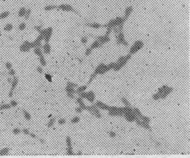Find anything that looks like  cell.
<instances>
[{
	"label": "cell",
	"instance_id": "bcb514c9",
	"mask_svg": "<svg viewBox=\"0 0 190 158\" xmlns=\"http://www.w3.org/2000/svg\"><path fill=\"white\" fill-rule=\"evenodd\" d=\"M58 123L60 125H63L66 123V120L64 118H60L58 121Z\"/></svg>",
	"mask_w": 190,
	"mask_h": 158
},
{
	"label": "cell",
	"instance_id": "7402d4cb",
	"mask_svg": "<svg viewBox=\"0 0 190 158\" xmlns=\"http://www.w3.org/2000/svg\"><path fill=\"white\" fill-rule=\"evenodd\" d=\"M10 152V149L9 148H4L0 150V156H4L7 155Z\"/></svg>",
	"mask_w": 190,
	"mask_h": 158
},
{
	"label": "cell",
	"instance_id": "603a6c76",
	"mask_svg": "<svg viewBox=\"0 0 190 158\" xmlns=\"http://www.w3.org/2000/svg\"><path fill=\"white\" fill-rule=\"evenodd\" d=\"M55 9H57V6L56 5H48L44 8V10L46 11H51Z\"/></svg>",
	"mask_w": 190,
	"mask_h": 158
},
{
	"label": "cell",
	"instance_id": "b9f144b4",
	"mask_svg": "<svg viewBox=\"0 0 190 158\" xmlns=\"http://www.w3.org/2000/svg\"><path fill=\"white\" fill-rule=\"evenodd\" d=\"M121 101H122V102L126 106H131L130 103L128 102V101L125 97H122L121 98Z\"/></svg>",
	"mask_w": 190,
	"mask_h": 158
},
{
	"label": "cell",
	"instance_id": "ac0fdd59",
	"mask_svg": "<svg viewBox=\"0 0 190 158\" xmlns=\"http://www.w3.org/2000/svg\"><path fill=\"white\" fill-rule=\"evenodd\" d=\"M101 46H102V45H101V44H100V43H99V42L98 40H97L96 39V40H95V41L90 45V47H90V48L93 50H94V49H97V48L100 47Z\"/></svg>",
	"mask_w": 190,
	"mask_h": 158
},
{
	"label": "cell",
	"instance_id": "ee69618b",
	"mask_svg": "<svg viewBox=\"0 0 190 158\" xmlns=\"http://www.w3.org/2000/svg\"><path fill=\"white\" fill-rule=\"evenodd\" d=\"M5 67H6V69L9 70L12 68L13 66H12V63H10V62H7L5 63Z\"/></svg>",
	"mask_w": 190,
	"mask_h": 158
},
{
	"label": "cell",
	"instance_id": "83f0119b",
	"mask_svg": "<svg viewBox=\"0 0 190 158\" xmlns=\"http://www.w3.org/2000/svg\"><path fill=\"white\" fill-rule=\"evenodd\" d=\"M13 29V25L11 23L7 24L4 27V31L7 32L11 31V30H12Z\"/></svg>",
	"mask_w": 190,
	"mask_h": 158
},
{
	"label": "cell",
	"instance_id": "f546056e",
	"mask_svg": "<svg viewBox=\"0 0 190 158\" xmlns=\"http://www.w3.org/2000/svg\"><path fill=\"white\" fill-rule=\"evenodd\" d=\"M39 62H40V64L42 66H45L47 64V62L45 58L44 57V55L40 56V57H39Z\"/></svg>",
	"mask_w": 190,
	"mask_h": 158
},
{
	"label": "cell",
	"instance_id": "9f6ffc18",
	"mask_svg": "<svg viewBox=\"0 0 190 158\" xmlns=\"http://www.w3.org/2000/svg\"><path fill=\"white\" fill-rule=\"evenodd\" d=\"M109 134L110 136L111 137H115L116 136V134H115V133H114V132H110L109 133Z\"/></svg>",
	"mask_w": 190,
	"mask_h": 158
},
{
	"label": "cell",
	"instance_id": "816d5d0a",
	"mask_svg": "<svg viewBox=\"0 0 190 158\" xmlns=\"http://www.w3.org/2000/svg\"><path fill=\"white\" fill-rule=\"evenodd\" d=\"M153 99H154V100H157L160 99V96L159 94H158L157 92H156V93H155V94L153 95Z\"/></svg>",
	"mask_w": 190,
	"mask_h": 158
},
{
	"label": "cell",
	"instance_id": "5bb4252c",
	"mask_svg": "<svg viewBox=\"0 0 190 158\" xmlns=\"http://www.w3.org/2000/svg\"><path fill=\"white\" fill-rule=\"evenodd\" d=\"M95 95L94 93L92 91H89L88 92H86V95L85 99H87L89 101H90V103H93L95 100Z\"/></svg>",
	"mask_w": 190,
	"mask_h": 158
},
{
	"label": "cell",
	"instance_id": "f6af8a7d",
	"mask_svg": "<svg viewBox=\"0 0 190 158\" xmlns=\"http://www.w3.org/2000/svg\"><path fill=\"white\" fill-rule=\"evenodd\" d=\"M8 74L10 75V76H15V74H16V71H15V70L14 69H13V68H12V69H10V70H8Z\"/></svg>",
	"mask_w": 190,
	"mask_h": 158
},
{
	"label": "cell",
	"instance_id": "681fc988",
	"mask_svg": "<svg viewBox=\"0 0 190 158\" xmlns=\"http://www.w3.org/2000/svg\"><path fill=\"white\" fill-rule=\"evenodd\" d=\"M22 133L26 135H29L30 132L28 129L25 128H23V129H22Z\"/></svg>",
	"mask_w": 190,
	"mask_h": 158
},
{
	"label": "cell",
	"instance_id": "7dc6e473",
	"mask_svg": "<svg viewBox=\"0 0 190 158\" xmlns=\"http://www.w3.org/2000/svg\"><path fill=\"white\" fill-rule=\"evenodd\" d=\"M44 36H43V35H40L39 34L37 37L36 38V39L35 40L38 41H40V42H42L43 40H44Z\"/></svg>",
	"mask_w": 190,
	"mask_h": 158
},
{
	"label": "cell",
	"instance_id": "9c48e42d",
	"mask_svg": "<svg viewBox=\"0 0 190 158\" xmlns=\"http://www.w3.org/2000/svg\"><path fill=\"white\" fill-rule=\"evenodd\" d=\"M19 82V80L17 77L16 76H14L13 79L11 81V87L10 91L8 93V96L9 97H12L13 96V93L15 89H16L17 86Z\"/></svg>",
	"mask_w": 190,
	"mask_h": 158
},
{
	"label": "cell",
	"instance_id": "e575fe53",
	"mask_svg": "<svg viewBox=\"0 0 190 158\" xmlns=\"http://www.w3.org/2000/svg\"><path fill=\"white\" fill-rule=\"evenodd\" d=\"M66 153L67 155L69 156H71L73 155V151L72 146L71 147H67L66 148Z\"/></svg>",
	"mask_w": 190,
	"mask_h": 158
},
{
	"label": "cell",
	"instance_id": "30bf717a",
	"mask_svg": "<svg viewBox=\"0 0 190 158\" xmlns=\"http://www.w3.org/2000/svg\"><path fill=\"white\" fill-rule=\"evenodd\" d=\"M31 49L32 48H31V42L27 40L25 41L20 45V51L23 53L29 52Z\"/></svg>",
	"mask_w": 190,
	"mask_h": 158
},
{
	"label": "cell",
	"instance_id": "2e32d148",
	"mask_svg": "<svg viewBox=\"0 0 190 158\" xmlns=\"http://www.w3.org/2000/svg\"><path fill=\"white\" fill-rule=\"evenodd\" d=\"M94 105H95L98 109H104V110H108L109 106L101 102L100 101H97L95 103Z\"/></svg>",
	"mask_w": 190,
	"mask_h": 158
},
{
	"label": "cell",
	"instance_id": "7bdbcfd3",
	"mask_svg": "<svg viewBox=\"0 0 190 158\" xmlns=\"http://www.w3.org/2000/svg\"><path fill=\"white\" fill-rule=\"evenodd\" d=\"M10 104L11 106V107H12V108H15V107L17 106L18 103H17V101H16L15 100H12L10 101Z\"/></svg>",
	"mask_w": 190,
	"mask_h": 158
},
{
	"label": "cell",
	"instance_id": "db71d44e",
	"mask_svg": "<svg viewBox=\"0 0 190 158\" xmlns=\"http://www.w3.org/2000/svg\"><path fill=\"white\" fill-rule=\"evenodd\" d=\"M67 96L70 98V99H73L74 98V94H72V93H66Z\"/></svg>",
	"mask_w": 190,
	"mask_h": 158
},
{
	"label": "cell",
	"instance_id": "ffe728a7",
	"mask_svg": "<svg viewBox=\"0 0 190 158\" xmlns=\"http://www.w3.org/2000/svg\"><path fill=\"white\" fill-rule=\"evenodd\" d=\"M87 88V85H82L81 86H79L77 88V89L75 90L76 93L79 94L80 93L83 92L85 91V90Z\"/></svg>",
	"mask_w": 190,
	"mask_h": 158
},
{
	"label": "cell",
	"instance_id": "8d00e7d4",
	"mask_svg": "<svg viewBox=\"0 0 190 158\" xmlns=\"http://www.w3.org/2000/svg\"><path fill=\"white\" fill-rule=\"evenodd\" d=\"M26 28V24L25 23H21L19 25V29L20 31H24Z\"/></svg>",
	"mask_w": 190,
	"mask_h": 158
},
{
	"label": "cell",
	"instance_id": "836d02e7",
	"mask_svg": "<svg viewBox=\"0 0 190 158\" xmlns=\"http://www.w3.org/2000/svg\"><path fill=\"white\" fill-rule=\"evenodd\" d=\"M31 10L30 9H27L26 11V13H25V16L24 17L25 19V20L28 19L29 18V17H30V15H31Z\"/></svg>",
	"mask_w": 190,
	"mask_h": 158
},
{
	"label": "cell",
	"instance_id": "d590c367",
	"mask_svg": "<svg viewBox=\"0 0 190 158\" xmlns=\"http://www.w3.org/2000/svg\"><path fill=\"white\" fill-rule=\"evenodd\" d=\"M66 85L67 86H68L69 87H72V88H75L76 87H77V84L74 83V82H70V81H68L67 82L66 84Z\"/></svg>",
	"mask_w": 190,
	"mask_h": 158
},
{
	"label": "cell",
	"instance_id": "5b68a950",
	"mask_svg": "<svg viewBox=\"0 0 190 158\" xmlns=\"http://www.w3.org/2000/svg\"><path fill=\"white\" fill-rule=\"evenodd\" d=\"M116 43L119 45H123L125 46H127L128 43L127 42L124 31L120 32L119 33L115 35Z\"/></svg>",
	"mask_w": 190,
	"mask_h": 158
},
{
	"label": "cell",
	"instance_id": "52a82bcc",
	"mask_svg": "<svg viewBox=\"0 0 190 158\" xmlns=\"http://www.w3.org/2000/svg\"><path fill=\"white\" fill-rule=\"evenodd\" d=\"M57 10H61L65 12H73L77 15H80L79 12L77 10H76L73 7L71 6V5L68 4H61L59 6H57Z\"/></svg>",
	"mask_w": 190,
	"mask_h": 158
},
{
	"label": "cell",
	"instance_id": "c3c4849f",
	"mask_svg": "<svg viewBox=\"0 0 190 158\" xmlns=\"http://www.w3.org/2000/svg\"><path fill=\"white\" fill-rule=\"evenodd\" d=\"M43 29L42 26L41 25H38V26H36L34 27V29L37 31L38 33L40 32V31Z\"/></svg>",
	"mask_w": 190,
	"mask_h": 158
},
{
	"label": "cell",
	"instance_id": "3957f363",
	"mask_svg": "<svg viewBox=\"0 0 190 158\" xmlns=\"http://www.w3.org/2000/svg\"><path fill=\"white\" fill-rule=\"evenodd\" d=\"M132 57V55L129 53L125 56H122L120 57L118 60L115 62V66L113 70L115 71H117L120 70L122 67H124Z\"/></svg>",
	"mask_w": 190,
	"mask_h": 158
},
{
	"label": "cell",
	"instance_id": "4316f807",
	"mask_svg": "<svg viewBox=\"0 0 190 158\" xmlns=\"http://www.w3.org/2000/svg\"><path fill=\"white\" fill-rule=\"evenodd\" d=\"M12 107L10 105V103H4L0 105V110H7L10 109Z\"/></svg>",
	"mask_w": 190,
	"mask_h": 158
},
{
	"label": "cell",
	"instance_id": "d6a6232c",
	"mask_svg": "<svg viewBox=\"0 0 190 158\" xmlns=\"http://www.w3.org/2000/svg\"><path fill=\"white\" fill-rule=\"evenodd\" d=\"M80 121V118L78 116H75L73 118H72L70 121V122L72 124H76L78 122H79Z\"/></svg>",
	"mask_w": 190,
	"mask_h": 158
},
{
	"label": "cell",
	"instance_id": "11a10c76",
	"mask_svg": "<svg viewBox=\"0 0 190 158\" xmlns=\"http://www.w3.org/2000/svg\"><path fill=\"white\" fill-rule=\"evenodd\" d=\"M29 135L32 138H33V139L36 138V135L34 133H30L29 134Z\"/></svg>",
	"mask_w": 190,
	"mask_h": 158
},
{
	"label": "cell",
	"instance_id": "f5cc1de1",
	"mask_svg": "<svg viewBox=\"0 0 190 158\" xmlns=\"http://www.w3.org/2000/svg\"><path fill=\"white\" fill-rule=\"evenodd\" d=\"M83 109L80 106H78L75 109V111L77 113H78V114H80V113H81L83 111Z\"/></svg>",
	"mask_w": 190,
	"mask_h": 158
},
{
	"label": "cell",
	"instance_id": "60d3db41",
	"mask_svg": "<svg viewBox=\"0 0 190 158\" xmlns=\"http://www.w3.org/2000/svg\"><path fill=\"white\" fill-rule=\"evenodd\" d=\"M92 50L90 48V47H88L87 48L86 50H85V55L86 56H88L89 55H90L91 54V53L92 52Z\"/></svg>",
	"mask_w": 190,
	"mask_h": 158
},
{
	"label": "cell",
	"instance_id": "7a4b0ae2",
	"mask_svg": "<svg viewBox=\"0 0 190 158\" xmlns=\"http://www.w3.org/2000/svg\"><path fill=\"white\" fill-rule=\"evenodd\" d=\"M126 21L123 17H116L111 19L107 23L102 25V28H104L107 30L112 32V30L114 28L119 26L122 25H125Z\"/></svg>",
	"mask_w": 190,
	"mask_h": 158
},
{
	"label": "cell",
	"instance_id": "1f68e13d",
	"mask_svg": "<svg viewBox=\"0 0 190 158\" xmlns=\"http://www.w3.org/2000/svg\"><path fill=\"white\" fill-rule=\"evenodd\" d=\"M66 144L67 147H71V146H72V140L69 136H67L66 138Z\"/></svg>",
	"mask_w": 190,
	"mask_h": 158
},
{
	"label": "cell",
	"instance_id": "ab89813d",
	"mask_svg": "<svg viewBox=\"0 0 190 158\" xmlns=\"http://www.w3.org/2000/svg\"><path fill=\"white\" fill-rule=\"evenodd\" d=\"M88 39L87 37L86 36H83L82 37L81 39H80V41L81 42L84 44V45H85L87 44V43L88 42Z\"/></svg>",
	"mask_w": 190,
	"mask_h": 158
},
{
	"label": "cell",
	"instance_id": "8fae6325",
	"mask_svg": "<svg viewBox=\"0 0 190 158\" xmlns=\"http://www.w3.org/2000/svg\"><path fill=\"white\" fill-rule=\"evenodd\" d=\"M46 32L45 35L44 36V41L45 43H49L50 39L51 38V36L53 33V28L51 27H49L46 28Z\"/></svg>",
	"mask_w": 190,
	"mask_h": 158
},
{
	"label": "cell",
	"instance_id": "f907efd6",
	"mask_svg": "<svg viewBox=\"0 0 190 158\" xmlns=\"http://www.w3.org/2000/svg\"><path fill=\"white\" fill-rule=\"evenodd\" d=\"M36 70L39 73H40V74H42V73H43V69L42 68V67L40 66H39L37 67Z\"/></svg>",
	"mask_w": 190,
	"mask_h": 158
},
{
	"label": "cell",
	"instance_id": "277c9868",
	"mask_svg": "<svg viewBox=\"0 0 190 158\" xmlns=\"http://www.w3.org/2000/svg\"><path fill=\"white\" fill-rule=\"evenodd\" d=\"M144 46V42L141 40H136L132 44L129 50L130 54L132 55L137 53L139 50H141Z\"/></svg>",
	"mask_w": 190,
	"mask_h": 158
},
{
	"label": "cell",
	"instance_id": "6da1fadb",
	"mask_svg": "<svg viewBox=\"0 0 190 158\" xmlns=\"http://www.w3.org/2000/svg\"><path fill=\"white\" fill-rule=\"evenodd\" d=\"M114 66L115 62L110 63L109 64H105L103 63L99 64L98 65H97L93 73L91 75L90 78H89L88 80V84H90L98 75L104 74L109 70L113 69Z\"/></svg>",
	"mask_w": 190,
	"mask_h": 158
},
{
	"label": "cell",
	"instance_id": "484cf974",
	"mask_svg": "<svg viewBox=\"0 0 190 158\" xmlns=\"http://www.w3.org/2000/svg\"><path fill=\"white\" fill-rule=\"evenodd\" d=\"M23 114L24 115V117L27 121H30L31 119V115L29 114L28 111H27L26 110H23Z\"/></svg>",
	"mask_w": 190,
	"mask_h": 158
},
{
	"label": "cell",
	"instance_id": "e0dca14e",
	"mask_svg": "<svg viewBox=\"0 0 190 158\" xmlns=\"http://www.w3.org/2000/svg\"><path fill=\"white\" fill-rule=\"evenodd\" d=\"M76 103L79 105V106L81 107V108L85 110L86 108V105L85 104V103H84L83 99L80 97H78L76 98Z\"/></svg>",
	"mask_w": 190,
	"mask_h": 158
},
{
	"label": "cell",
	"instance_id": "7c38bea8",
	"mask_svg": "<svg viewBox=\"0 0 190 158\" xmlns=\"http://www.w3.org/2000/svg\"><path fill=\"white\" fill-rule=\"evenodd\" d=\"M132 11H133V7L132 6H128L125 8L124 12V15L123 16V17H124V19L126 21L128 20V18H129L130 16L132 13Z\"/></svg>",
	"mask_w": 190,
	"mask_h": 158
},
{
	"label": "cell",
	"instance_id": "4dcf8cb0",
	"mask_svg": "<svg viewBox=\"0 0 190 158\" xmlns=\"http://www.w3.org/2000/svg\"><path fill=\"white\" fill-rule=\"evenodd\" d=\"M55 122H56L55 118H54V117L51 118V119L49 120V122L47 123V127L48 128H50L52 127L53 126V125H54Z\"/></svg>",
	"mask_w": 190,
	"mask_h": 158
},
{
	"label": "cell",
	"instance_id": "ba28073f",
	"mask_svg": "<svg viewBox=\"0 0 190 158\" xmlns=\"http://www.w3.org/2000/svg\"><path fill=\"white\" fill-rule=\"evenodd\" d=\"M88 111L90 112L91 114L97 118H100L101 116L100 111L98 108L94 104L90 106H86V109Z\"/></svg>",
	"mask_w": 190,
	"mask_h": 158
},
{
	"label": "cell",
	"instance_id": "74e56055",
	"mask_svg": "<svg viewBox=\"0 0 190 158\" xmlns=\"http://www.w3.org/2000/svg\"><path fill=\"white\" fill-rule=\"evenodd\" d=\"M45 77L48 80L49 82H51L52 81V76L51 74H49V73H45Z\"/></svg>",
	"mask_w": 190,
	"mask_h": 158
},
{
	"label": "cell",
	"instance_id": "d4e9b609",
	"mask_svg": "<svg viewBox=\"0 0 190 158\" xmlns=\"http://www.w3.org/2000/svg\"><path fill=\"white\" fill-rule=\"evenodd\" d=\"M26 10L27 9L25 7H22L20 9L18 12V16L19 17H24L26 13Z\"/></svg>",
	"mask_w": 190,
	"mask_h": 158
},
{
	"label": "cell",
	"instance_id": "d6986e66",
	"mask_svg": "<svg viewBox=\"0 0 190 158\" xmlns=\"http://www.w3.org/2000/svg\"><path fill=\"white\" fill-rule=\"evenodd\" d=\"M31 48H41L42 47V44L41 42L38 41L36 40H35L34 41L31 42Z\"/></svg>",
	"mask_w": 190,
	"mask_h": 158
},
{
	"label": "cell",
	"instance_id": "cb8c5ba5",
	"mask_svg": "<svg viewBox=\"0 0 190 158\" xmlns=\"http://www.w3.org/2000/svg\"><path fill=\"white\" fill-rule=\"evenodd\" d=\"M65 90L66 93L75 94L76 93L75 88L69 87V86H67V85H66V87L65 88Z\"/></svg>",
	"mask_w": 190,
	"mask_h": 158
},
{
	"label": "cell",
	"instance_id": "44dd1931",
	"mask_svg": "<svg viewBox=\"0 0 190 158\" xmlns=\"http://www.w3.org/2000/svg\"><path fill=\"white\" fill-rule=\"evenodd\" d=\"M34 53L35 55H36L38 57H40V56L43 55V51L41 49V48H34Z\"/></svg>",
	"mask_w": 190,
	"mask_h": 158
},
{
	"label": "cell",
	"instance_id": "9a60e30c",
	"mask_svg": "<svg viewBox=\"0 0 190 158\" xmlns=\"http://www.w3.org/2000/svg\"><path fill=\"white\" fill-rule=\"evenodd\" d=\"M43 52L45 54H49L51 51V47L49 43H45L42 46Z\"/></svg>",
	"mask_w": 190,
	"mask_h": 158
},
{
	"label": "cell",
	"instance_id": "8992f818",
	"mask_svg": "<svg viewBox=\"0 0 190 158\" xmlns=\"http://www.w3.org/2000/svg\"><path fill=\"white\" fill-rule=\"evenodd\" d=\"M111 32H112L111 31L107 30L106 33L104 35L97 36L96 39L99 42V43L101 44V45L102 46V45H103L104 44L108 43L110 41V35Z\"/></svg>",
	"mask_w": 190,
	"mask_h": 158
},
{
	"label": "cell",
	"instance_id": "4fadbf2b",
	"mask_svg": "<svg viewBox=\"0 0 190 158\" xmlns=\"http://www.w3.org/2000/svg\"><path fill=\"white\" fill-rule=\"evenodd\" d=\"M85 26L92 28L94 29H99L100 28H102V25L99 23L96 22H93V23H87L84 24Z\"/></svg>",
	"mask_w": 190,
	"mask_h": 158
},
{
	"label": "cell",
	"instance_id": "f1b7e54d",
	"mask_svg": "<svg viewBox=\"0 0 190 158\" xmlns=\"http://www.w3.org/2000/svg\"><path fill=\"white\" fill-rule=\"evenodd\" d=\"M10 15L9 11H5V12L0 14V20L7 18Z\"/></svg>",
	"mask_w": 190,
	"mask_h": 158
},
{
	"label": "cell",
	"instance_id": "f35d334b",
	"mask_svg": "<svg viewBox=\"0 0 190 158\" xmlns=\"http://www.w3.org/2000/svg\"><path fill=\"white\" fill-rule=\"evenodd\" d=\"M21 129L18 128H14L12 130V133L15 135H17V134H20L21 133Z\"/></svg>",
	"mask_w": 190,
	"mask_h": 158
},
{
	"label": "cell",
	"instance_id": "6f0895ef",
	"mask_svg": "<svg viewBox=\"0 0 190 158\" xmlns=\"http://www.w3.org/2000/svg\"><path fill=\"white\" fill-rule=\"evenodd\" d=\"M39 142H40V143H41L42 144H44L45 143V140L43 139H39Z\"/></svg>",
	"mask_w": 190,
	"mask_h": 158
}]
</instances>
